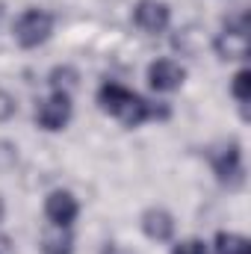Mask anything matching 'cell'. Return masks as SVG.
Masks as SVG:
<instances>
[{
  "label": "cell",
  "mask_w": 251,
  "mask_h": 254,
  "mask_svg": "<svg viewBox=\"0 0 251 254\" xmlns=\"http://www.w3.org/2000/svg\"><path fill=\"white\" fill-rule=\"evenodd\" d=\"M133 24H136L139 30L151 33V36L166 33L169 24H172V9H169V3H163V0H139V3L133 6Z\"/></svg>",
  "instance_id": "6"
},
{
  "label": "cell",
  "mask_w": 251,
  "mask_h": 254,
  "mask_svg": "<svg viewBox=\"0 0 251 254\" xmlns=\"http://www.w3.org/2000/svg\"><path fill=\"white\" fill-rule=\"evenodd\" d=\"M172 254H210L207 252V243L201 240H184V243H175Z\"/></svg>",
  "instance_id": "14"
},
{
  "label": "cell",
  "mask_w": 251,
  "mask_h": 254,
  "mask_svg": "<svg viewBox=\"0 0 251 254\" xmlns=\"http://www.w3.org/2000/svg\"><path fill=\"white\" fill-rule=\"evenodd\" d=\"M39 252L42 254H74V234H71V228L51 225L42 234V240H39Z\"/></svg>",
  "instance_id": "10"
},
{
  "label": "cell",
  "mask_w": 251,
  "mask_h": 254,
  "mask_svg": "<svg viewBox=\"0 0 251 254\" xmlns=\"http://www.w3.org/2000/svg\"><path fill=\"white\" fill-rule=\"evenodd\" d=\"M15 113H18V101H15V95H9L6 89H0V122H9Z\"/></svg>",
  "instance_id": "15"
},
{
  "label": "cell",
  "mask_w": 251,
  "mask_h": 254,
  "mask_svg": "<svg viewBox=\"0 0 251 254\" xmlns=\"http://www.w3.org/2000/svg\"><path fill=\"white\" fill-rule=\"evenodd\" d=\"M231 95H234V101L243 107V113H246V107H249L251 101V71L249 68H240L237 74H234V80H231Z\"/></svg>",
  "instance_id": "12"
},
{
  "label": "cell",
  "mask_w": 251,
  "mask_h": 254,
  "mask_svg": "<svg viewBox=\"0 0 251 254\" xmlns=\"http://www.w3.org/2000/svg\"><path fill=\"white\" fill-rule=\"evenodd\" d=\"M3 216H6V204H3V195H0V222H3Z\"/></svg>",
  "instance_id": "17"
},
{
  "label": "cell",
  "mask_w": 251,
  "mask_h": 254,
  "mask_svg": "<svg viewBox=\"0 0 251 254\" xmlns=\"http://www.w3.org/2000/svg\"><path fill=\"white\" fill-rule=\"evenodd\" d=\"M210 163H213V175H216V181H219L222 187L240 190V187L246 184V163H243V148H240V142L222 145V148L210 157Z\"/></svg>",
  "instance_id": "4"
},
{
  "label": "cell",
  "mask_w": 251,
  "mask_h": 254,
  "mask_svg": "<svg viewBox=\"0 0 251 254\" xmlns=\"http://www.w3.org/2000/svg\"><path fill=\"white\" fill-rule=\"evenodd\" d=\"M213 249L216 254H249V240L234 231H219L213 240Z\"/></svg>",
  "instance_id": "11"
},
{
  "label": "cell",
  "mask_w": 251,
  "mask_h": 254,
  "mask_svg": "<svg viewBox=\"0 0 251 254\" xmlns=\"http://www.w3.org/2000/svg\"><path fill=\"white\" fill-rule=\"evenodd\" d=\"M184 80H187V68L169 57L154 60L148 65V86L154 92H178L184 86Z\"/></svg>",
  "instance_id": "7"
},
{
  "label": "cell",
  "mask_w": 251,
  "mask_h": 254,
  "mask_svg": "<svg viewBox=\"0 0 251 254\" xmlns=\"http://www.w3.org/2000/svg\"><path fill=\"white\" fill-rule=\"evenodd\" d=\"M45 216L57 228H71L80 216V204L68 190H54L45 198Z\"/></svg>",
  "instance_id": "8"
},
{
  "label": "cell",
  "mask_w": 251,
  "mask_h": 254,
  "mask_svg": "<svg viewBox=\"0 0 251 254\" xmlns=\"http://www.w3.org/2000/svg\"><path fill=\"white\" fill-rule=\"evenodd\" d=\"M98 107L107 116H113L116 122H122L125 127H139V125H145V122H151V119H169L172 116L169 107L148 104L145 98H139L136 92H130L127 86L113 83V80L101 83V89H98Z\"/></svg>",
  "instance_id": "1"
},
{
  "label": "cell",
  "mask_w": 251,
  "mask_h": 254,
  "mask_svg": "<svg viewBox=\"0 0 251 254\" xmlns=\"http://www.w3.org/2000/svg\"><path fill=\"white\" fill-rule=\"evenodd\" d=\"M139 225H142V234L154 243H169L175 237V216L166 207H148Z\"/></svg>",
  "instance_id": "9"
},
{
  "label": "cell",
  "mask_w": 251,
  "mask_h": 254,
  "mask_svg": "<svg viewBox=\"0 0 251 254\" xmlns=\"http://www.w3.org/2000/svg\"><path fill=\"white\" fill-rule=\"evenodd\" d=\"M74 116V104H71V95L68 92H51L45 101H39L36 107V125L48 133H60L68 127Z\"/></svg>",
  "instance_id": "5"
},
{
  "label": "cell",
  "mask_w": 251,
  "mask_h": 254,
  "mask_svg": "<svg viewBox=\"0 0 251 254\" xmlns=\"http://www.w3.org/2000/svg\"><path fill=\"white\" fill-rule=\"evenodd\" d=\"M101 254H130L127 249H122V246H116V243H110V246H104V252Z\"/></svg>",
  "instance_id": "16"
},
{
  "label": "cell",
  "mask_w": 251,
  "mask_h": 254,
  "mask_svg": "<svg viewBox=\"0 0 251 254\" xmlns=\"http://www.w3.org/2000/svg\"><path fill=\"white\" fill-rule=\"evenodd\" d=\"M3 18H6V6H3V0H0V24H3Z\"/></svg>",
  "instance_id": "18"
},
{
  "label": "cell",
  "mask_w": 251,
  "mask_h": 254,
  "mask_svg": "<svg viewBox=\"0 0 251 254\" xmlns=\"http://www.w3.org/2000/svg\"><path fill=\"white\" fill-rule=\"evenodd\" d=\"M213 51L219 54V60H246L249 57V15H237L231 21H225L222 33L213 39Z\"/></svg>",
  "instance_id": "3"
},
{
  "label": "cell",
  "mask_w": 251,
  "mask_h": 254,
  "mask_svg": "<svg viewBox=\"0 0 251 254\" xmlns=\"http://www.w3.org/2000/svg\"><path fill=\"white\" fill-rule=\"evenodd\" d=\"M77 80H80V74H77L71 65H57V68L51 71V89H54V92H68V95H71V89L77 86Z\"/></svg>",
  "instance_id": "13"
},
{
  "label": "cell",
  "mask_w": 251,
  "mask_h": 254,
  "mask_svg": "<svg viewBox=\"0 0 251 254\" xmlns=\"http://www.w3.org/2000/svg\"><path fill=\"white\" fill-rule=\"evenodd\" d=\"M12 36L24 51H36L54 36V15L45 9H36V6L24 9L12 27Z\"/></svg>",
  "instance_id": "2"
}]
</instances>
